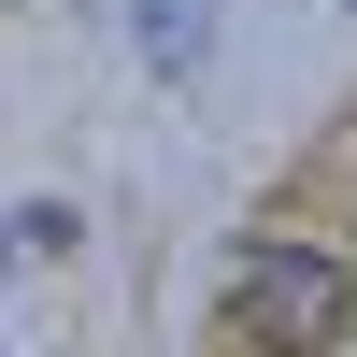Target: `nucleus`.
Instances as JSON below:
<instances>
[{"label": "nucleus", "instance_id": "f257e3e1", "mask_svg": "<svg viewBox=\"0 0 357 357\" xmlns=\"http://www.w3.org/2000/svg\"><path fill=\"white\" fill-rule=\"evenodd\" d=\"M343 301H357V257H343V243L257 229V243L229 257V343H257V357H301V343H329V329H343Z\"/></svg>", "mask_w": 357, "mask_h": 357}, {"label": "nucleus", "instance_id": "f03ea898", "mask_svg": "<svg viewBox=\"0 0 357 357\" xmlns=\"http://www.w3.org/2000/svg\"><path fill=\"white\" fill-rule=\"evenodd\" d=\"M143 57H200V0H158L143 15Z\"/></svg>", "mask_w": 357, "mask_h": 357}]
</instances>
